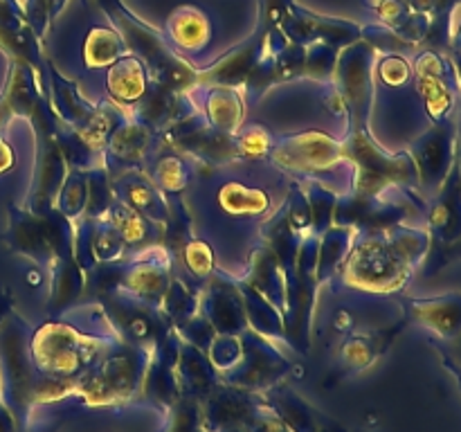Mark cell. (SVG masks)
Segmentation results:
<instances>
[{
    "label": "cell",
    "mask_w": 461,
    "mask_h": 432,
    "mask_svg": "<svg viewBox=\"0 0 461 432\" xmlns=\"http://www.w3.org/2000/svg\"><path fill=\"white\" fill-rule=\"evenodd\" d=\"M419 322L430 327L446 340H453L461 331V292L437 297V300L419 302L417 304Z\"/></svg>",
    "instance_id": "6da1fadb"
},
{
    "label": "cell",
    "mask_w": 461,
    "mask_h": 432,
    "mask_svg": "<svg viewBox=\"0 0 461 432\" xmlns=\"http://www.w3.org/2000/svg\"><path fill=\"white\" fill-rule=\"evenodd\" d=\"M453 351H455V360H457V363L461 364V331L457 333V336L453 338Z\"/></svg>",
    "instance_id": "7a4b0ae2"
}]
</instances>
